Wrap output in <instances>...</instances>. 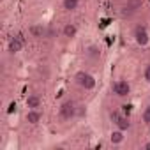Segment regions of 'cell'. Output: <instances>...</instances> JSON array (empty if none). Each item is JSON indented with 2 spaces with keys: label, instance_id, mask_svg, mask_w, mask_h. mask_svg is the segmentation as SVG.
I'll return each mask as SVG.
<instances>
[{
  "label": "cell",
  "instance_id": "obj_1",
  "mask_svg": "<svg viewBox=\"0 0 150 150\" xmlns=\"http://www.w3.org/2000/svg\"><path fill=\"white\" fill-rule=\"evenodd\" d=\"M76 81H78L83 88H87V90H90V88L96 87V80L90 76L88 72H83V71H80V72L76 74Z\"/></svg>",
  "mask_w": 150,
  "mask_h": 150
},
{
  "label": "cell",
  "instance_id": "obj_2",
  "mask_svg": "<svg viewBox=\"0 0 150 150\" xmlns=\"http://www.w3.org/2000/svg\"><path fill=\"white\" fill-rule=\"evenodd\" d=\"M74 115H76V106H74V103L65 101V103L60 106V117L65 118V120H69V118H72Z\"/></svg>",
  "mask_w": 150,
  "mask_h": 150
},
{
  "label": "cell",
  "instance_id": "obj_3",
  "mask_svg": "<svg viewBox=\"0 0 150 150\" xmlns=\"http://www.w3.org/2000/svg\"><path fill=\"white\" fill-rule=\"evenodd\" d=\"M23 46H25V37H23L21 34H18L16 37L11 39V42H9V51H11V53H18Z\"/></svg>",
  "mask_w": 150,
  "mask_h": 150
},
{
  "label": "cell",
  "instance_id": "obj_4",
  "mask_svg": "<svg viewBox=\"0 0 150 150\" xmlns=\"http://www.w3.org/2000/svg\"><path fill=\"white\" fill-rule=\"evenodd\" d=\"M129 90H131V88H129V83H127V81H122V80H120V81H115V83H113V92H115L117 96H120V97L127 96Z\"/></svg>",
  "mask_w": 150,
  "mask_h": 150
},
{
  "label": "cell",
  "instance_id": "obj_5",
  "mask_svg": "<svg viewBox=\"0 0 150 150\" xmlns=\"http://www.w3.org/2000/svg\"><path fill=\"white\" fill-rule=\"evenodd\" d=\"M111 120L118 125V129L120 131H124V129H129V120L125 118V117H122V115H118V113H111Z\"/></svg>",
  "mask_w": 150,
  "mask_h": 150
},
{
  "label": "cell",
  "instance_id": "obj_6",
  "mask_svg": "<svg viewBox=\"0 0 150 150\" xmlns=\"http://www.w3.org/2000/svg\"><path fill=\"white\" fill-rule=\"evenodd\" d=\"M134 37H136V42H138V44H141V46H145V44L148 42V35H146L145 27H138V28H136V32H134Z\"/></svg>",
  "mask_w": 150,
  "mask_h": 150
},
{
  "label": "cell",
  "instance_id": "obj_7",
  "mask_svg": "<svg viewBox=\"0 0 150 150\" xmlns=\"http://www.w3.org/2000/svg\"><path fill=\"white\" fill-rule=\"evenodd\" d=\"M27 106H28V108H32V110H35V108H39V106H41V99H39L37 96H30V97L27 99Z\"/></svg>",
  "mask_w": 150,
  "mask_h": 150
},
{
  "label": "cell",
  "instance_id": "obj_8",
  "mask_svg": "<svg viewBox=\"0 0 150 150\" xmlns=\"http://www.w3.org/2000/svg\"><path fill=\"white\" fill-rule=\"evenodd\" d=\"M27 120H28L30 124H37V122L41 120V113H39V111H28V113H27Z\"/></svg>",
  "mask_w": 150,
  "mask_h": 150
},
{
  "label": "cell",
  "instance_id": "obj_9",
  "mask_svg": "<svg viewBox=\"0 0 150 150\" xmlns=\"http://www.w3.org/2000/svg\"><path fill=\"white\" fill-rule=\"evenodd\" d=\"M78 2H80V0H64V9L74 11V9L78 7Z\"/></svg>",
  "mask_w": 150,
  "mask_h": 150
},
{
  "label": "cell",
  "instance_id": "obj_10",
  "mask_svg": "<svg viewBox=\"0 0 150 150\" xmlns=\"http://www.w3.org/2000/svg\"><path fill=\"white\" fill-rule=\"evenodd\" d=\"M64 35L65 37H74L76 35V27L74 25H65L64 27Z\"/></svg>",
  "mask_w": 150,
  "mask_h": 150
},
{
  "label": "cell",
  "instance_id": "obj_11",
  "mask_svg": "<svg viewBox=\"0 0 150 150\" xmlns=\"http://www.w3.org/2000/svg\"><path fill=\"white\" fill-rule=\"evenodd\" d=\"M122 139H124V134H122L120 131H115V132L111 134V141H113V143H120Z\"/></svg>",
  "mask_w": 150,
  "mask_h": 150
},
{
  "label": "cell",
  "instance_id": "obj_12",
  "mask_svg": "<svg viewBox=\"0 0 150 150\" xmlns=\"http://www.w3.org/2000/svg\"><path fill=\"white\" fill-rule=\"evenodd\" d=\"M30 32H32L35 37H42V34H44V28H42V27H32V28H30Z\"/></svg>",
  "mask_w": 150,
  "mask_h": 150
},
{
  "label": "cell",
  "instance_id": "obj_13",
  "mask_svg": "<svg viewBox=\"0 0 150 150\" xmlns=\"http://www.w3.org/2000/svg\"><path fill=\"white\" fill-rule=\"evenodd\" d=\"M88 57H90V58H97V57H99V50H97L96 46H90V48H88Z\"/></svg>",
  "mask_w": 150,
  "mask_h": 150
},
{
  "label": "cell",
  "instance_id": "obj_14",
  "mask_svg": "<svg viewBox=\"0 0 150 150\" xmlns=\"http://www.w3.org/2000/svg\"><path fill=\"white\" fill-rule=\"evenodd\" d=\"M143 120H145L146 124H150V104L146 106V110H145V113H143Z\"/></svg>",
  "mask_w": 150,
  "mask_h": 150
},
{
  "label": "cell",
  "instance_id": "obj_15",
  "mask_svg": "<svg viewBox=\"0 0 150 150\" xmlns=\"http://www.w3.org/2000/svg\"><path fill=\"white\" fill-rule=\"evenodd\" d=\"M145 80L150 81V65H146V69H145Z\"/></svg>",
  "mask_w": 150,
  "mask_h": 150
},
{
  "label": "cell",
  "instance_id": "obj_16",
  "mask_svg": "<svg viewBox=\"0 0 150 150\" xmlns=\"http://www.w3.org/2000/svg\"><path fill=\"white\" fill-rule=\"evenodd\" d=\"M13 111H16V103H11L7 108V113H13Z\"/></svg>",
  "mask_w": 150,
  "mask_h": 150
},
{
  "label": "cell",
  "instance_id": "obj_17",
  "mask_svg": "<svg viewBox=\"0 0 150 150\" xmlns=\"http://www.w3.org/2000/svg\"><path fill=\"white\" fill-rule=\"evenodd\" d=\"M145 148H146V150H150V143H146V145H145Z\"/></svg>",
  "mask_w": 150,
  "mask_h": 150
}]
</instances>
